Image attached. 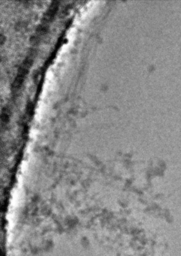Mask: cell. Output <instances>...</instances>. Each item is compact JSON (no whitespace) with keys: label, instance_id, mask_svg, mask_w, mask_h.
Listing matches in <instances>:
<instances>
[{"label":"cell","instance_id":"cell-1","mask_svg":"<svg viewBox=\"0 0 181 256\" xmlns=\"http://www.w3.org/2000/svg\"><path fill=\"white\" fill-rule=\"evenodd\" d=\"M7 120H8L7 112H6L5 110H3L2 113H1V120H2L3 122H7Z\"/></svg>","mask_w":181,"mask_h":256}]
</instances>
